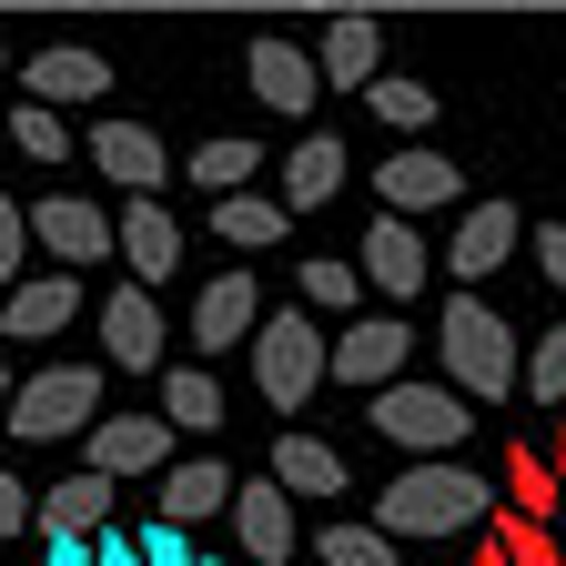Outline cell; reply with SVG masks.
Instances as JSON below:
<instances>
[{
    "mask_svg": "<svg viewBox=\"0 0 566 566\" xmlns=\"http://www.w3.org/2000/svg\"><path fill=\"white\" fill-rule=\"evenodd\" d=\"M212 233H223L233 253H273L283 243V202L273 192H233V202H212Z\"/></svg>",
    "mask_w": 566,
    "mask_h": 566,
    "instance_id": "484cf974",
    "label": "cell"
},
{
    "mask_svg": "<svg viewBox=\"0 0 566 566\" xmlns=\"http://www.w3.org/2000/svg\"><path fill=\"white\" fill-rule=\"evenodd\" d=\"M112 253L132 263V283H142V294H153V283L182 263V223H172L163 202H122V212H112Z\"/></svg>",
    "mask_w": 566,
    "mask_h": 566,
    "instance_id": "ac0fdd59",
    "label": "cell"
},
{
    "mask_svg": "<svg viewBox=\"0 0 566 566\" xmlns=\"http://www.w3.org/2000/svg\"><path fill=\"white\" fill-rule=\"evenodd\" d=\"M102 424V365H41L11 385V436L51 446V436H92Z\"/></svg>",
    "mask_w": 566,
    "mask_h": 566,
    "instance_id": "5b68a950",
    "label": "cell"
},
{
    "mask_svg": "<svg viewBox=\"0 0 566 566\" xmlns=\"http://www.w3.org/2000/svg\"><path fill=\"white\" fill-rule=\"evenodd\" d=\"M21 92H31L41 112H61V102H102V92H112V61L82 51V41H51V51L21 61Z\"/></svg>",
    "mask_w": 566,
    "mask_h": 566,
    "instance_id": "2e32d148",
    "label": "cell"
},
{
    "mask_svg": "<svg viewBox=\"0 0 566 566\" xmlns=\"http://www.w3.org/2000/svg\"><path fill=\"white\" fill-rule=\"evenodd\" d=\"M92 556H102V566H142V556H132V536H122V526H112V536H102V546H92Z\"/></svg>",
    "mask_w": 566,
    "mask_h": 566,
    "instance_id": "ab89813d",
    "label": "cell"
},
{
    "mask_svg": "<svg viewBox=\"0 0 566 566\" xmlns=\"http://www.w3.org/2000/svg\"><path fill=\"white\" fill-rule=\"evenodd\" d=\"M71 314H82V273H21L11 294H0V354L11 344H51Z\"/></svg>",
    "mask_w": 566,
    "mask_h": 566,
    "instance_id": "8fae6325",
    "label": "cell"
},
{
    "mask_svg": "<svg viewBox=\"0 0 566 566\" xmlns=\"http://www.w3.org/2000/svg\"><path fill=\"white\" fill-rule=\"evenodd\" d=\"M526 243H536V273H546V283H556V294H566V223H536Z\"/></svg>",
    "mask_w": 566,
    "mask_h": 566,
    "instance_id": "74e56055",
    "label": "cell"
},
{
    "mask_svg": "<svg viewBox=\"0 0 566 566\" xmlns=\"http://www.w3.org/2000/svg\"><path fill=\"white\" fill-rule=\"evenodd\" d=\"M556 536H566V526H556Z\"/></svg>",
    "mask_w": 566,
    "mask_h": 566,
    "instance_id": "bcb514c9",
    "label": "cell"
},
{
    "mask_svg": "<svg viewBox=\"0 0 566 566\" xmlns=\"http://www.w3.org/2000/svg\"><path fill=\"white\" fill-rule=\"evenodd\" d=\"M82 446H92V475H112V485H122V475H172V465H182V436H172L163 415H102Z\"/></svg>",
    "mask_w": 566,
    "mask_h": 566,
    "instance_id": "ba28073f",
    "label": "cell"
},
{
    "mask_svg": "<svg viewBox=\"0 0 566 566\" xmlns=\"http://www.w3.org/2000/svg\"><path fill=\"white\" fill-rule=\"evenodd\" d=\"M436 344H446V385H455L465 405H495V395H516V385H526V354H516L506 314H495L485 294H455Z\"/></svg>",
    "mask_w": 566,
    "mask_h": 566,
    "instance_id": "7a4b0ae2",
    "label": "cell"
},
{
    "mask_svg": "<svg viewBox=\"0 0 566 566\" xmlns=\"http://www.w3.org/2000/svg\"><path fill=\"white\" fill-rule=\"evenodd\" d=\"M314 566H405V546L365 516V526H324L314 536Z\"/></svg>",
    "mask_w": 566,
    "mask_h": 566,
    "instance_id": "f1b7e54d",
    "label": "cell"
},
{
    "mask_svg": "<svg viewBox=\"0 0 566 566\" xmlns=\"http://www.w3.org/2000/svg\"><path fill=\"white\" fill-rule=\"evenodd\" d=\"M0 142H11V153H31V163H61V153H71V122L41 112V102H11V112H0Z\"/></svg>",
    "mask_w": 566,
    "mask_h": 566,
    "instance_id": "f546056e",
    "label": "cell"
},
{
    "mask_svg": "<svg viewBox=\"0 0 566 566\" xmlns=\"http://www.w3.org/2000/svg\"><path fill=\"white\" fill-rule=\"evenodd\" d=\"M273 485L283 495H344V455L324 436H273Z\"/></svg>",
    "mask_w": 566,
    "mask_h": 566,
    "instance_id": "d4e9b609",
    "label": "cell"
},
{
    "mask_svg": "<svg viewBox=\"0 0 566 566\" xmlns=\"http://www.w3.org/2000/svg\"><path fill=\"white\" fill-rule=\"evenodd\" d=\"M294 294H304V314H344V304H365V273H354V253H314V263H294Z\"/></svg>",
    "mask_w": 566,
    "mask_h": 566,
    "instance_id": "4316f807",
    "label": "cell"
},
{
    "mask_svg": "<svg viewBox=\"0 0 566 566\" xmlns=\"http://www.w3.org/2000/svg\"><path fill=\"white\" fill-rule=\"evenodd\" d=\"M526 405H566V324H546L526 354Z\"/></svg>",
    "mask_w": 566,
    "mask_h": 566,
    "instance_id": "836d02e7",
    "label": "cell"
},
{
    "mask_svg": "<svg viewBox=\"0 0 566 566\" xmlns=\"http://www.w3.org/2000/svg\"><path fill=\"white\" fill-rule=\"evenodd\" d=\"M405 365H415V324H405V314H354V324L334 334V354H324V385L385 395V385H405Z\"/></svg>",
    "mask_w": 566,
    "mask_h": 566,
    "instance_id": "8992f818",
    "label": "cell"
},
{
    "mask_svg": "<svg viewBox=\"0 0 566 566\" xmlns=\"http://www.w3.org/2000/svg\"><path fill=\"white\" fill-rule=\"evenodd\" d=\"M334 192H344V142H334V132H304L294 163H283V192H273L283 223H294V212H324Z\"/></svg>",
    "mask_w": 566,
    "mask_h": 566,
    "instance_id": "603a6c76",
    "label": "cell"
},
{
    "mask_svg": "<svg viewBox=\"0 0 566 566\" xmlns=\"http://www.w3.org/2000/svg\"><path fill=\"white\" fill-rule=\"evenodd\" d=\"M495 546H506V566H566V536L556 526H526L516 506H495V526H485Z\"/></svg>",
    "mask_w": 566,
    "mask_h": 566,
    "instance_id": "d6a6232c",
    "label": "cell"
},
{
    "mask_svg": "<svg viewBox=\"0 0 566 566\" xmlns=\"http://www.w3.org/2000/svg\"><path fill=\"white\" fill-rule=\"evenodd\" d=\"M31 506H41V495H31L11 465H0V536H31Z\"/></svg>",
    "mask_w": 566,
    "mask_h": 566,
    "instance_id": "8d00e7d4",
    "label": "cell"
},
{
    "mask_svg": "<svg viewBox=\"0 0 566 566\" xmlns=\"http://www.w3.org/2000/svg\"><path fill=\"white\" fill-rule=\"evenodd\" d=\"M102 365L163 375V314H153V294H142V283H122V294L102 304Z\"/></svg>",
    "mask_w": 566,
    "mask_h": 566,
    "instance_id": "d6986e66",
    "label": "cell"
},
{
    "mask_svg": "<svg viewBox=\"0 0 566 566\" xmlns=\"http://www.w3.org/2000/svg\"><path fill=\"white\" fill-rule=\"evenodd\" d=\"M132 556H142V566H192V536L153 516V526H142V536H132Z\"/></svg>",
    "mask_w": 566,
    "mask_h": 566,
    "instance_id": "d590c367",
    "label": "cell"
},
{
    "mask_svg": "<svg viewBox=\"0 0 566 566\" xmlns=\"http://www.w3.org/2000/svg\"><path fill=\"white\" fill-rule=\"evenodd\" d=\"M465 566H506V546H495V536H485V546H475V556H465Z\"/></svg>",
    "mask_w": 566,
    "mask_h": 566,
    "instance_id": "60d3db41",
    "label": "cell"
},
{
    "mask_svg": "<svg viewBox=\"0 0 566 566\" xmlns=\"http://www.w3.org/2000/svg\"><path fill=\"white\" fill-rule=\"evenodd\" d=\"M21 263H31V212L0 192V283H21Z\"/></svg>",
    "mask_w": 566,
    "mask_h": 566,
    "instance_id": "e575fe53",
    "label": "cell"
},
{
    "mask_svg": "<svg viewBox=\"0 0 566 566\" xmlns=\"http://www.w3.org/2000/svg\"><path fill=\"white\" fill-rule=\"evenodd\" d=\"M202 566H233V556H202Z\"/></svg>",
    "mask_w": 566,
    "mask_h": 566,
    "instance_id": "f6af8a7d",
    "label": "cell"
},
{
    "mask_svg": "<svg viewBox=\"0 0 566 566\" xmlns=\"http://www.w3.org/2000/svg\"><path fill=\"white\" fill-rule=\"evenodd\" d=\"M546 465H556V485H566V436H556V446H546Z\"/></svg>",
    "mask_w": 566,
    "mask_h": 566,
    "instance_id": "b9f144b4",
    "label": "cell"
},
{
    "mask_svg": "<svg viewBox=\"0 0 566 566\" xmlns=\"http://www.w3.org/2000/svg\"><path fill=\"white\" fill-rule=\"evenodd\" d=\"M112 506H122V485L82 465V475H61L41 506H31V526H41V536H112Z\"/></svg>",
    "mask_w": 566,
    "mask_h": 566,
    "instance_id": "7402d4cb",
    "label": "cell"
},
{
    "mask_svg": "<svg viewBox=\"0 0 566 566\" xmlns=\"http://www.w3.org/2000/svg\"><path fill=\"white\" fill-rule=\"evenodd\" d=\"M153 516H163V526H182V536H192L202 516H233V465L212 455V446H202V455H182V465L163 475V506H153Z\"/></svg>",
    "mask_w": 566,
    "mask_h": 566,
    "instance_id": "44dd1931",
    "label": "cell"
},
{
    "mask_svg": "<svg viewBox=\"0 0 566 566\" xmlns=\"http://www.w3.org/2000/svg\"><path fill=\"white\" fill-rule=\"evenodd\" d=\"M233 546H243V566H294L304 526H294V506H283V485H273V475L233 485Z\"/></svg>",
    "mask_w": 566,
    "mask_h": 566,
    "instance_id": "5bb4252c",
    "label": "cell"
},
{
    "mask_svg": "<svg viewBox=\"0 0 566 566\" xmlns=\"http://www.w3.org/2000/svg\"><path fill=\"white\" fill-rule=\"evenodd\" d=\"M375 192H385V212H395V223H415V212H446V202L465 192V172L436 153V142H405V153L375 172Z\"/></svg>",
    "mask_w": 566,
    "mask_h": 566,
    "instance_id": "4fadbf2b",
    "label": "cell"
},
{
    "mask_svg": "<svg viewBox=\"0 0 566 566\" xmlns=\"http://www.w3.org/2000/svg\"><path fill=\"white\" fill-rule=\"evenodd\" d=\"M516 243H526V212H516V202H465L455 233H446V273H455V283H485V273L516 263Z\"/></svg>",
    "mask_w": 566,
    "mask_h": 566,
    "instance_id": "30bf717a",
    "label": "cell"
},
{
    "mask_svg": "<svg viewBox=\"0 0 566 566\" xmlns=\"http://www.w3.org/2000/svg\"><path fill=\"white\" fill-rule=\"evenodd\" d=\"M92 163H102V182H122V202H163V182H172V153L142 122H92Z\"/></svg>",
    "mask_w": 566,
    "mask_h": 566,
    "instance_id": "7c38bea8",
    "label": "cell"
},
{
    "mask_svg": "<svg viewBox=\"0 0 566 566\" xmlns=\"http://www.w3.org/2000/svg\"><path fill=\"white\" fill-rule=\"evenodd\" d=\"M365 424H375V436L385 446H405L415 465H446L465 436H475V405L455 395V385H385V395H365Z\"/></svg>",
    "mask_w": 566,
    "mask_h": 566,
    "instance_id": "3957f363",
    "label": "cell"
},
{
    "mask_svg": "<svg viewBox=\"0 0 566 566\" xmlns=\"http://www.w3.org/2000/svg\"><path fill=\"white\" fill-rule=\"evenodd\" d=\"M354 273H365L385 304H415V294H424V273H436V253H424L415 223H395V212H385V223L365 233V253H354Z\"/></svg>",
    "mask_w": 566,
    "mask_h": 566,
    "instance_id": "9a60e30c",
    "label": "cell"
},
{
    "mask_svg": "<svg viewBox=\"0 0 566 566\" xmlns=\"http://www.w3.org/2000/svg\"><path fill=\"white\" fill-rule=\"evenodd\" d=\"M506 495H516V516H526V526L566 516V485H556V465H546V455H526V446L506 455Z\"/></svg>",
    "mask_w": 566,
    "mask_h": 566,
    "instance_id": "83f0119b",
    "label": "cell"
},
{
    "mask_svg": "<svg viewBox=\"0 0 566 566\" xmlns=\"http://www.w3.org/2000/svg\"><path fill=\"white\" fill-rule=\"evenodd\" d=\"M375 526H385L395 546H405V536H475V526H495V485L465 475V465H405V475L385 485Z\"/></svg>",
    "mask_w": 566,
    "mask_h": 566,
    "instance_id": "6da1fadb",
    "label": "cell"
},
{
    "mask_svg": "<svg viewBox=\"0 0 566 566\" xmlns=\"http://www.w3.org/2000/svg\"><path fill=\"white\" fill-rule=\"evenodd\" d=\"M253 324H263V283L233 263V273H212L202 283V304H192V344L202 354H223V344H253Z\"/></svg>",
    "mask_w": 566,
    "mask_h": 566,
    "instance_id": "ffe728a7",
    "label": "cell"
},
{
    "mask_svg": "<svg viewBox=\"0 0 566 566\" xmlns=\"http://www.w3.org/2000/svg\"><path fill=\"white\" fill-rule=\"evenodd\" d=\"M0 395H11V354H0Z\"/></svg>",
    "mask_w": 566,
    "mask_h": 566,
    "instance_id": "7bdbcfd3",
    "label": "cell"
},
{
    "mask_svg": "<svg viewBox=\"0 0 566 566\" xmlns=\"http://www.w3.org/2000/svg\"><path fill=\"white\" fill-rule=\"evenodd\" d=\"M163 424L212 446V424H223V385H212L202 365H163Z\"/></svg>",
    "mask_w": 566,
    "mask_h": 566,
    "instance_id": "cb8c5ba5",
    "label": "cell"
},
{
    "mask_svg": "<svg viewBox=\"0 0 566 566\" xmlns=\"http://www.w3.org/2000/svg\"><path fill=\"white\" fill-rule=\"evenodd\" d=\"M253 172H263V153H253L243 132H223V142H202V153H192V182H212L223 202H233V192H243Z\"/></svg>",
    "mask_w": 566,
    "mask_h": 566,
    "instance_id": "4dcf8cb0",
    "label": "cell"
},
{
    "mask_svg": "<svg viewBox=\"0 0 566 566\" xmlns=\"http://www.w3.org/2000/svg\"><path fill=\"white\" fill-rule=\"evenodd\" d=\"M365 112H375L385 132H424V122H436V92H424V82H405V71H385V82L365 92Z\"/></svg>",
    "mask_w": 566,
    "mask_h": 566,
    "instance_id": "1f68e13d",
    "label": "cell"
},
{
    "mask_svg": "<svg viewBox=\"0 0 566 566\" xmlns=\"http://www.w3.org/2000/svg\"><path fill=\"white\" fill-rule=\"evenodd\" d=\"M253 385H263V405L273 415H294V405H314V385H324V354H334V334L304 314V304H283V314H263L253 324Z\"/></svg>",
    "mask_w": 566,
    "mask_h": 566,
    "instance_id": "277c9868",
    "label": "cell"
},
{
    "mask_svg": "<svg viewBox=\"0 0 566 566\" xmlns=\"http://www.w3.org/2000/svg\"><path fill=\"white\" fill-rule=\"evenodd\" d=\"M0 82H11V51H0Z\"/></svg>",
    "mask_w": 566,
    "mask_h": 566,
    "instance_id": "ee69618b",
    "label": "cell"
},
{
    "mask_svg": "<svg viewBox=\"0 0 566 566\" xmlns=\"http://www.w3.org/2000/svg\"><path fill=\"white\" fill-rule=\"evenodd\" d=\"M243 82H253V102H263V112H283V122H304V112L324 102L314 51H304V41H283V31H263V41L243 51Z\"/></svg>",
    "mask_w": 566,
    "mask_h": 566,
    "instance_id": "9c48e42d",
    "label": "cell"
},
{
    "mask_svg": "<svg viewBox=\"0 0 566 566\" xmlns=\"http://www.w3.org/2000/svg\"><path fill=\"white\" fill-rule=\"evenodd\" d=\"M31 212V253H51L61 273H82V263H112V212L92 192H41L21 202Z\"/></svg>",
    "mask_w": 566,
    "mask_h": 566,
    "instance_id": "52a82bcc",
    "label": "cell"
},
{
    "mask_svg": "<svg viewBox=\"0 0 566 566\" xmlns=\"http://www.w3.org/2000/svg\"><path fill=\"white\" fill-rule=\"evenodd\" d=\"M92 546H102V536H41V566H102Z\"/></svg>",
    "mask_w": 566,
    "mask_h": 566,
    "instance_id": "f35d334b",
    "label": "cell"
},
{
    "mask_svg": "<svg viewBox=\"0 0 566 566\" xmlns=\"http://www.w3.org/2000/svg\"><path fill=\"white\" fill-rule=\"evenodd\" d=\"M314 71H324V92H375V82H385V21H365V11L324 21Z\"/></svg>",
    "mask_w": 566,
    "mask_h": 566,
    "instance_id": "e0dca14e",
    "label": "cell"
}]
</instances>
